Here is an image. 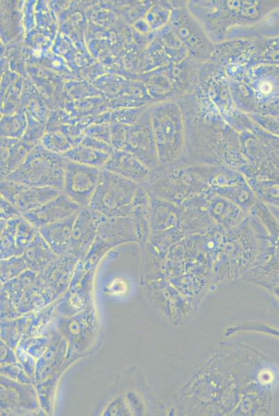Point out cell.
Here are the masks:
<instances>
[{
	"mask_svg": "<svg viewBox=\"0 0 279 416\" xmlns=\"http://www.w3.org/2000/svg\"><path fill=\"white\" fill-rule=\"evenodd\" d=\"M66 160L63 155L37 147L5 178L27 186L52 187L62 191Z\"/></svg>",
	"mask_w": 279,
	"mask_h": 416,
	"instance_id": "obj_1",
	"label": "cell"
},
{
	"mask_svg": "<svg viewBox=\"0 0 279 416\" xmlns=\"http://www.w3.org/2000/svg\"><path fill=\"white\" fill-rule=\"evenodd\" d=\"M140 184L101 169L88 207L108 218L129 217Z\"/></svg>",
	"mask_w": 279,
	"mask_h": 416,
	"instance_id": "obj_2",
	"label": "cell"
},
{
	"mask_svg": "<svg viewBox=\"0 0 279 416\" xmlns=\"http://www.w3.org/2000/svg\"><path fill=\"white\" fill-rule=\"evenodd\" d=\"M101 169L66 160L63 192L82 208L88 207Z\"/></svg>",
	"mask_w": 279,
	"mask_h": 416,
	"instance_id": "obj_3",
	"label": "cell"
},
{
	"mask_svg": "<svg viewBox=\"0 0 279 416\" xmlns=\"http://www.w3.org/2000/svg\"><path fill=\"white\" fill-rule=\"evenodd\" d=\"M131 242H137V237L130 216L118 218L104 216L99 225L96 236L87 255L89 258L101 255L117 246Z\"/></svg>",
	"mask_w": 279,
	"mask_h": 416,
	"instance_id": "obj_4",
	"label": "cell"
},
{
	"mask_svg": "<svg viewBox=\"0 0 279 416\" xmlns=\"http://www.w3.org/2000/svg\"><path fill=\"white\" fill-rule=\"evenodd\" d=\"M37 233V229L23 216L8 221L1 219V257L24 254Z\"/></svg>",
	"mask_w": 279,
	"mask_h": 416,
	"instance_id": "obj_5",
	"label": "cell"
},
{
	"mask_svg": "<svg viewBox=\"0 0 279 416\" xmlns=\"http://www.w3.org/2000/svg\"><path fill=\"white\" fill-rule=\"evenodd\" d=\"M104 216L90 207L83 208L77 214L67 252L77 257L87 254L96 236Z\"/></svg>",
	"mask_w": 279,
	"mask_h": 416,
	"instance_id": "obj_6",
	"label": "cell"
},
{
	"mask_svg": "<svg viewBox=\"0 0 279 416\" xmlns=\"http://www.w3.org/2000/svg\"><path fill=\"white\" fill-rule=\"evenodd\" d=\"M82 209L62 191L42 206L22 216L38 229L45 225L67 219L77 214Z\"/></svg>",
	"mask_w": 279,
	"mask_h": 416,
	"instance_id": "obj_7",
	"label": "cell"
},
{
	"mask_svg": "<svg viewBox=\"0 0 279 416\" xmlns=\"http://www.w3.org/2000/svg\"><path fill=\"white\" fill-rule=\"evenodd\" d=\"M103 169L140 184L146 180L151 170L133 154L121 151L110 155Z\"/></svg>",
	"mask_w": 279,
	"mask_h": 416,
	"instance_id": "obj_8",
	"label": "cell"
},
{
	"mask_svg": "<svg viewBox=\"0 0 279 416\" xmlns=\"http://www.w3.org/2000/svg\"><path fill=\"white\" fill-rule=\"evenodd\" d=\"M257 216L267 232L268 244L264 257L279 267V208L263 201L256 204Z\"/></svg>",
	"mask_w": 279,
	"mask_h": 416,
	"instance_id": "obj_9",
	"label": "cell"
},
{
	"mask_svg": "<svg viewBox=\"0 0 279 416\" xmlns=\"http://www.w3.org/2000/svg\"><path fill=\"white\" fill-rule=\"evenodd\" d=\"M77 214L37 229L42 237L57 255H62L69 250Z\"/></svg>",
	"mask_w": 279,
	"mask_h": 416,
	"instance_id": "obj_10",
	"label": "cell"
},
{
	"mask_svg": "<svg viewBox=\"0 0 279 416\" xmlns=\"http://www.w3.org/2000/svg\"><path fill=\"white\" fill-rule=\"evenodd\" d=\"M62 191L52 187L23 184L13 202L22 214L33 211L60 195Z\"/></svg>",
	"mask_w": 279,
	"mask_h": 416,
	"instance_id": "obj_11",
	"label": "cell"
},
{
	"mask_svg": "<svg viewBox=\"0 0 279 416\" xmlns=\"http://www.w3.org/2000/svg\"><path fill=\"white\" fill-rule=\"evenodd\" d=\"M67 159L88 166L103 169L109 159V153L86 146L69 149L62 155Z\"/></svg>",
	"mask_w": 279,
	"mask_h": 416,
	"instance_id": "obj_12",
	"label": "cell"
},
{
	"mask_svg": "<svg viewBox=\"0 0 279 416\" xmlns=\"http://www.w3.org/2000/svg\"><path fill=\"white\" fill-rule=\"evenodd\" d=\"M22 216L18 209L10 202L1 196V219L10 220Z\"/></svg>",
	"mask_w": 279,
	"mask_h": 416,
	"instance_id": "obj_13",
	"label": "cell"
},
{
	"mask_svg": "<svg viewBox=\"0 0 279 416\" xmlns=\"http://www.w3.org/2000/svg\"><path fill=\"white\" fill-rule=\"evenodd\" d=\"M108 288L112 293L120 294L126 291L127 285L124 279L121 278H116L111 281Z\"/></svg>",
	"mask_w": 279,
	"mask_h": 416,
	"instance_id": "obj_14",
	"label": "cell"
},
{
	"mask_svg": "<svg viewBox=\"0 0 279 416\" xmlns=\"http://www.w3.org/2000/svg\"><path fill=\"white\" fill-rule=\"evenodd\" d=\"M275 333H276V335L279 336V331H275Z\"/></svg>",
	"mask_w": 279,
	"mask_h": 416,
	"instance_id": "obj_15",
	"label": "cell"
},
{
	"mask_svg": "<svg viewBox=\"0 0 279 416\" xmlns=\"http://www.w3.org/2000/svg\"><path fill=\"white\" fill-rule=\"evenodd\" d=\"M278 293H279V289H278Z\"/></svg>",
	"mask_w": 279,
	"mask_h": 416,
	"instance_id": "obj_16",
	"label": "cell"
}]
</instances>
